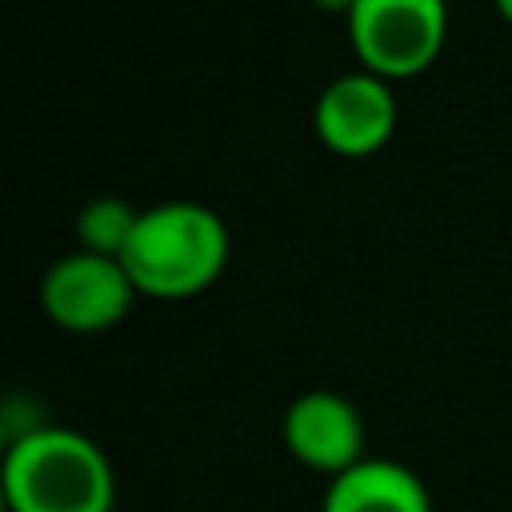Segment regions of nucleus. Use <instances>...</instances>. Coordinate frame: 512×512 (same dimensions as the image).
Returning a JSON list of instances; mask_svg holds the SVG:
<instances>
[{
	"mask_svg": "<svg viewBox=\"0 0 512 512\" xmlns=\"http://www.w3.org/2000/svg\"><path fill=\"white\" fill-rule=\"evenodd\" d=\"M344 20L360 68L388 84L420 76L448 36L444 0H352Z\"/></svg>",
	"mask_w": 512,
	"mask_h": 512,
	"instance_id": "3",
	"label": "nucleus"
},
{
	"mask_svg": "<svg viewBox=\"0 0 512 512\" xmlns=\"http://www.w3.org/2000/svg\"><path fill=\"white\" fill-rule=\"evenodd\" d=\"M312 4L324 12H340V16H348V8H352V0H312Z\"/></svg>",
	"mask_w": 512,
	"mask_h": 512,
	"instance_id": "9",
	"label": "nucleus"
},
{
	"mask_svg": "<svg viewBox=\"0 0 512 512\" xmlns=\"http://www.w3.org/2000/svg\"><path fill=\"white\" fill-rule=\"evenodd\" d=\"M136 220H140V208H132L128 200H120V196H96V200H88L80 208V220H76L80 248L120 260V252L132 240Z\"/></svg>",
	"mask_w": 512,
	"mask_h": 512,
	"instance_id": "8",
	"label": "nucleus"
},
{
	"mask_svg": "<svg viewBox=\"0 0 512 512\" xmlns=\"http://www.w3.org/2000/svg\"><path fill=\"white\" fill-rule=\"evenodd\" d=\"M136 296L140 292L132 288L124 264L116 256H100L88 248L52 260V268L40 280V304L48 320L80 336L116 328L132 312Z\"/></svg>",
	"mask_w": 512,
	"mask_h": 512,
	"instance_id": "4",
	"label": "nucleus"
},
{
	"mask_svg": "<svg viewBox=\"0 0 512 512\" xmlns=\"http://www.w3.org/2000/svg\"><path fill=\"white\" fill-rule=\"evenodd\" d=\"M280 436L296 464L328 480H336L340 472L364 460V420L348 396L328 388L300 392L284 408Z\"/></svg>",
	"mask_w": 512,
	"mask_h": 512,
	"instance_id": "6",
	"label": "nucleus"
},
{
	"mask_svg": "<svg viewBox=\"0 0 512 512\" xmlns=\"http://www.w3.org/2000/svg\"><path fill=\"white\" fill-rule=\"evenodd\" d=\"M320 512H432V496L408 464L364 456L328 480Z\"/></svg>",
	"mask_w": 512,
	"mask_h": 512,
	"instance_id": "7",
	"label": "nucleus"
},
{
	"mask_svg": "<svg viewBox=\"0 0 512 512\" xmlns=\"http://www.w3.org/2000/svg\"><path fill=\"white\" fill-rule=\"evenodd\" d=\"M228 224L192 200H164L140 208L120 264L140 296L188 300L212 288L228 264Z\"/></svg>",
	"mask_w": 512,
	"mask_h": 512,
	"instance_id": "2",
	"label": "nucleus"
},
{
	"mask_svg": "<svg viewBox=\"0 0 512 512\" xmlns=\"http://www.w3.org/2000/svg\"><path fill=\"white\" fill-rule=\"evenodd\" d=\"M8 512H116V472L108 452L64 424L20 428L0 464Z\"/></svg>",
	"mask_w": 512,
	"mask_h": 512,
	"instance_id": "1",
	"label": "nucleus"
},
{
	"mask_svg": "<svg viewBox=\"0 0 512 512\" xmlns=\"http://www.w3.org/2000/svg\"><path fill=\"white\" fill-rule=\"evenodd\" d=\"M492 4H496V12H500L508 24H512V0H492Z\"/></svg>",
	"mask_w": 512,
	"mask_h": 512,
	"instance_id": "10",
	"label": "nucleus"
},
{
	"mask_svg": "<svg viewBox=\"0 0 512 512\" xmlns=\"http://www.w3.org/2000/svg\"><path fill=\"white\" fill-rule=\"evenodd\" d=\"M316 140L336 156H372L396 132V96L392 84L368 68L328 80L312 104Z\"/></svg>",
	"mask_w": 512,
	"mask_h": 512,
	"instance_id": "5",
	"label": "nucleus"
}]
</instances>
